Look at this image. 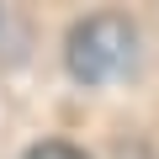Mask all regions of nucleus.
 Returning <instances> with one entry per match:
<instances>
[{"label":"nucleus","mask_w":159,"mask_h":159,"mask_svg":"<svg viewBox=\"0 0 159 159\" xmlns=\"http://www.w3.org/2000/svg\"><path fill=\"white\" fill-rule=\"evenodd\" d=\"M69 74L80 85H111L122 80L138 58V37L122 16H85L69 32Z\"/></svg>","instance_id":"nucleus-1"},{"label":"nucleus","mask_w":159,"mask_h":159,"mask_svg":"<svg viewBox=\"0 0 159 159\" xmlns=\"http://www.w3.org/2000/svg\"><path fill=\"white\" fill-rule=\"evenodd\" d=\"M27 159H85L74 143H58V138H48V143H32L27 148Z\"/></svg>","instance_id":"nucleus-2"}]
</instances>
